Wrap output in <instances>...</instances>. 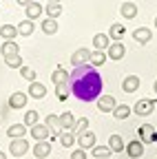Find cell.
I'll return each instance as SVG.
<instances>
[{
	"label": "cell",
	"instance_id": "obj_1",
	"mask_svg": "<svg viewBox=\"0 0 157 159\" xmlns=\"http://www.w3.org/2000/svg\"><path fill=\"white\" fill-rule=\"evenodd\" d=\"M102 75L97 73V66L93 64H82L73 66V73L69 75V86L71 95L82 99V102H93L102 95Z\"/></svg>",
	"mask_w": 157,
	"mask_h": 159
},
{
	"label": "cell",
	"instance_id": "obj_2",
	"mask_svg": "<svg viewBox=\"0 0 157 159\" xmlns=\"http://www.w3.org/2000/svg\"><path fill=\"white\" fill-rule=\"evenodd\" d=\"M9 150H11V155H13V157H22V155H27V152H29V142H27L25 137H16V139H11Z\"/></svg>",
	"mask_w": 157,
	"mask_h": 159
},
{
	"label": "cell",
	"instance_id": "obj_3",
	"mask_svg": "<svg viewBox=\"0 0 157 159\" xmlns=\"http://www.w3.org/2000/svg\"><path fill=\"white\" fill-rule=\"evenodd\" d=\"M155 104H157V99H140V102H137L135 106H133V111H135V115H150L153 111H155Z\"/></svg>",
	"mask_w": 157,
	"mask_h": 159
},
{
	"label": "cell",
	"instance_id": "obj_4",
	"mask_svg": "<svg viewBox=\"0 0 157 159\" xmlns=\"http://www.w3.org/2000/svg\"><path fill=\"white\" fill-rule=\"evenodd\" d=\"M31 137L35 139V142H44V139H51V128L47 124H33L31 126Z\"/></svg>",
	"mask_w": 157,
	"mask_h": 159
},
{
	"label": "cell",
	"instance_id": "obj_5",
	"mask_svg": "<svg viewBox=\"0 0 157 159\" xmlns=\"http://www.w3.org/2000/svg\"><path fill=\"white\" fill-rule=\"evenodd\" d=\"M106 55H109L111 60H122V57L126 55V47L122 44V40H113L111 47L106 49Z\"/></svg>",
	"mask_w": 157,
	"mask_h": 159
},
{
	"label": "cell",
	"instance_id": "obj_6",
	"mask_svg": "<svg viewBox=\"0 0 157 159\" xmlns=\"http://www.w3.org/2000/svg\"><path fill=\"white\" fill-rule=\"evenodd\" d=\"M137 133H140V139L144 144H153V142H157V133H155V128L150 126V124H142L140 128H137Z\"/></svg>",
	"mask_w": 157,
	"mask_h": 159
},
{
	"label": "cell",
	"instance_id": "obj_7",
	"mask_svg": "<svg viewBox=\"0 0 157 159\" xmlns=\"http://www.w3.org/2000/svg\"><path fill=\"white\" fill-rule=\"evenodd\" d=\"M89 62H91V51L89 49H77L71 55V64L73 66H82V64H89Z\"/></svg>",
	"mask_w": 157,
	"mask_h": 159
},
{
	"label": "cell",
	"instance_id": "obj_8",
	"mask_svg": "<svg viewBox=\"0 0 157 159\" xmlns=\"http://www.w3.org/2000/svg\"><path fill=\"white\" fill-rule=\"evenodd\" d=\"M27 99H29V93H22V91H16L11 97H9V108H25L27 106Z\"/></svg>",
	"mask_w": 157,
	"mask_h": 159
},
{
	"label": "cell",
	"instance_id": "obj_9",
	"mask_svg": "<svg viewBox=\"0 0 157 159\" xmlns=\"http://www.w3.org/2000/svg\"><path fill=\"white\" fill-rule=\"evenodd\" d=\"M115 106H117L115 97H111V95H100L97 97V108H100L102 113H113Z\"/></svg>",
	"mask_w": 157,
	"mask_h": 159
},
{
	"label": "cell",
	"instance_id": "obj_10",
	"mask_svg": "<svg viewBox=\"0 0 157 159\" xmlns=\"http://www.w3.org/2000/svg\"><path fill=\"white\" fill-rule=\"evenodd\" d=\"M150 38H153V31L148 27H137L133 31V40H135V42H140V44H148Z\"/></svg>",
	"mask_w": 157,
	"mask_h": 159
},
{
	"label": "cell",
	"instance_id": "obj_11",
	"mask_svg": "<svg viewBox=\"0 0 157 159\" xmlns=\"http://www.w3.org/2000/svg\"><path fill=\"white\" fill-rule=\"evenodd\" d=\"M77 146H80V148H84V150H91V148L95 146V133L84 130L82 135H77Z\"/></svg>",
	"mask_w": 157,
	"mask_h": 159
},
{
	"label": "cell",
	"instance_id": "obj_12",
	"mask_svg": "<svg viewBox=\"0 0 157 159\" xmlns=\"http://www.w3.org/2000/svg\"><path fill=\"white\" fill-rule=\"evenodd\" d=\"M109 47H111V35H109V33H95V35H93V49L106 51Z\"/></svg>",
	"mask_w": 157,
	"mask_h": 159
},
{
	"label": "cell",
	"instance_id": "obj_13",
	"mask_svg": "<svg viewBox=\"0 0 157 159\" xmlns=\"http://www.w3.org/2000/svg\"><path fill=\"white\" fill-rule=\"evenodd\" d=\"M44 124L51 128V142L53 139H58V130H62V126H60V115H47V119H44Z\"/></svg>",
	"mask_w": 157,
	"mask_h": 159
},
{
	"label": "cell",
	"instance_id": "obj_14",
	"mask_svg": "<svg viewBox=\"0 0 157 159\" xmlns=\"http://www.w3.org/2000/svg\"><path fill=\"white\" fill-rule=\"evenodd\" d=\"M140 77H137V75H126L124 80H122V91L124 93H135L137 89H140Z\"/></svg>",
	"mask_w": 157,
	"mask_h": 159
},
{
	"label": "cell",
	"instance_id": "obj_15",
	"mask_svg": "<svg viewBox=\"0 0 157 159\" xmlns=\"http://www.w3.org/2000/svg\"><path fill=\"white\" fill-rule=\"evenodd\" d=\"M126 152H128L131 159H140V157L144 155V142H142V139H135V142H131V144L126 146Z\"/></svg>",
	"mask_w": 157,
	"mask_h": 159
},
{
	"label": "cell",
	"instance_id": "obj_16",
	"mask_svg": "<svg viewBox=\"0 0 157 159\" xmlns=\"http://www.w3.org/2000/svg\"><path fill=\"white\" fill-rule=\"evenodd\" d=\"M33 155L38 157V159H47L49 155H51V142H35V146H33Z\"/></svg>",
	"mask_w": 157,
	"mask_h": 159
},
{
	"label": "cell",
	"instance_id": "obj_17",
	"mask_svg": "<svg viewBox=\"0 0 157 159\" xmlns=\"http://www.w3.org/2000/svg\"><path fill=\"white\" fill-rule=\"evenodd\" d=\"M0 53H2V57H9V55H18V53H20V47L16 44V40H5V44L0 47Z\"/></svg>",
	"mask_w": 157,
	"mask_h": 159
},
{
	"label": "cell",
	"instance_id": "obj_18",
	"mask_svg": "<svg viewBox=\"0 0 157 159\" xmlns=\"http://www.w3.org/2000/svg\"><path fill=\"white\" fill-rule=\"evenodd\" d=\"M44 95H47V86H44V84H40V82H31V84H29V97L42 99Z\"/></svg>",
	"mask_w": 157,
	"mask_h": 159
},
{
	"label": "cell",
	"instance_id": "obj_19",
	"mask_svg": "<svg viewBox=\"0 0 157 159\" xmlns=\"http://www.w3.org/2000/svg\"><path fill=\"white\" fill-rule=\"evenodd\" d=\"M60 126H62V130H73V126H75V117H73L71 111L60 113Z\"/></svg>",
	"mask_w": 157,
	"mask_h": 159
},
{
	"label": "cell",
	"instance_id": "obj_20",
	"mask_svg": "<svg viewBox=\"0 0 157 159\" xmlns=\"http://www.w3.org/2000/svg\"><path fill=\"white\" fill-rule=\"evenodd\" d=\"M25 11H27V18H29V20H35V18H40V13L44 11V7H42L40 2H35V0H33V2L27 5Z\"/></svg>",
	"mask_w": 157,
	"mask_h": 159
},
{
	"label": "cell",
	"instance_id": "obj_21",
	"mask_svg": "<svg viewBox=\"0 0 157 159\" xmlns=\"http://www.w3.org/2000/svg\"><path fill=\"white\" fill-rule=\"evenodd\" d=\"M75 142H77V135H75L73 130H62V133H60V144H62L64 148H71Z\"/></svg>",
	"mask_w": 157,
	"mask_h": 159
},
{
	"label": "cell",
	"instance_id": "obj_22",
	"mask_svg": "<svg viewBox=\"0 0 157 159\" xmlns=\"http://www.w3.org/2000/svg\"><path fill=\"white\" fill-rule=\"evenodd\" d=\"M69 95H71V86H69V82L55 84V97L60 99V102H64V99H69Z\"/></svg>",
	"mask_w": 157,
	"mask_h": 159
},
{
	"label": "cell",
	"instance_id": "obj_23",
	"mask_svg": "<svg viewBox=\"0 0 157 159\" xmlns=\"http://www.w3.org/2000/svg\"><path fill=\"white\" fill-rule=\"evenodd\" d=\"M69 71L67 69H62V66H58L55 71H53V75H51V80H53V84H62V82H69Z\"/></svg>",
	"mask_w": 157,
	"mask_h": 159
},
{
	"label": "cell",
	"instance_id": "obj_24",
	"mask_svg": "<svg viewBox=\"0 0 157 159\" xmlns=\"http://www.w3.org/2000/svg\"><path fill=\"white\" fill-rule=\"evenodd\" d=\"M109 146H111L113 152H122V150H126L124 139H122L120 135H111V137H109Z\"/></svg>",
	"mask_w": 157,
	"mask_h": 159
},
{
	"label": "cell",
	"instance_id": "obj_25",
	"mask_svg": "<svg viewBox=\"0 0 157 159\" xmlns=\"http://www.w3.org/2000/svg\"><path fill=\"white\" fill-rule=\"evenodd\" d=\"M120 13H122L126 20H133V18L137 16V5H135V2H124V5L120 7Z\"/></svg>",
	"mask_w": 157,
	"mask_h": 159
},
{
	"label": "cell",
	"instance_id": "obj_26",
	"mask_svg": "<svg viewBox=\"0 0 157 159\" xmlns=\"http://www.w3.org/2000/svg\"><path fill=\"white\" fill-rule=\"evenodd\" d=\"M16 35H20L18 33V27H13V25H2L0 27V38L2 40H13Z\"/></svg>",
	"mask_w": 157,
	"mask_h": 159
},
{
	"label": "cell",
	"instance_id": "obj_27",
	"mask_svg": "<svg viewBox=\"0 0 157 159\" xmlns=\"http://www.w3.org/2000/svg\"><path fill=\"white\" fill-rule=\"evenodd\" d=\"M106 57H109V55H106L104 51L93 49V51H91V62H89V64H93V66H102V64L106 62Z\"/></svg>",
	"mask_w": 157,
	"mask_h": 159
},
{
	"label": "cell",
	"instance_id": "obj_28",
	"mask_svg": "<svg viewBox=\"0 0 157 159\" xmlns=\"http://www.w3.org/2000/svg\"><path fill=\"white\" fill-rule=\"evenodd\" d=\"M131 111H133V108H131L128 104H117L115 111H113V117H115V119H126V117L131 115Z\"/></svg>",
	"mask_w": 157,
	"mask_h": 159
},
{
	"label": "cell",
	"instance_id": "obj_29",
	"mask_svg": "<svg viewBox=\"0 0 157 159\" xmlns=\"http://www.w3.org/2000/svg\"><path fill=\"white\" fill-rule=\"evenodd\" d=\"M7 135H9L11 139H16V137H25V135H27V126H25V124H13V126H9Z\"/></svg>",
	"mask_w": 157,
	"mask_h": 159
},
{
	"label": "cell",
	"instance_id": "obj_30",
	"mask_svg": "<svg viewBox=\"0 0 157 159\" xmlns=\"http://www.w3.org/2000/svg\"><path fill=\"white\" fill-rule=\"evenodd\" d=\"M124 33H126V29H124L120 22L111 25V29H109V35H111V40H122V38H124Z\"/></svg>",
	"mask_w": 157,
	"mask_h": 159
},
{
	"label": "cell",
	"instance_id": "obj_31",
	"mask_svg": "<svg viewBox=\"0 0 157 159\" xmlns=\"http://www.w3.org/2000/svg\"><path fill=\"white\" fill-rule=\"evenodd\" d=\"M42 27V31L47 33V35H53V33H58V22H55V18H47L44 22L40 25Z\"/></svg>",
	"mask_w": 157,
	"mask_h": 159
},
{
	"label": "cell",
	"instance_id": "obj_32",
	"mask_svg": "<svg viewBox=\"0 0 157 159\" xmlns=\"http://www.w3.org/2000/svg\"><path fill=\"white\" fill-rule=\"evenodd\" d=\"M33 29H35V27H33V20H29V18L22 20V22L18 25V33H20V35H31Z\"/></svg>",
	"mask_w": 157,
	"mask_h": 159
},
{
	"label": "cell",
	"instance_id": "obj_33",
	"mask_svg": "<svg viewBox=\"0 0 157 159\" xmlns=\"http://www.w3.org/2000/svg\"><path fill=\"white\" fill-rule=\"evenodd\" d=\"M44 11H47L49 18H58V16L62 13V5H60V2H49V5L44 7Z\"/></svg>",
	"mask_w": 157,
	"mask_h": 159
},
{
	"label": "cell",
	"instance_id": "obj_34",
	"mask_svg": "<svg viewBox=\"0 0 157 159\" xmlns=\"http://www.w3.org/2000/svg\"><path fill=\"white\" fill-rule=\"evenodd\" d=\"M91 150H93V157H95V159H100V157H111V152H113L111 146H97V144H95Z\"/></svg>",
	"mask_w": 157,
	"mask_h": 159
},
{
	"label": "cell",
	"instance_id": "obj_35",
	"mask_svg": "<svg viewBox=\"0 0 157 159\" xmlns=\"http://www.w3.org/2000/svg\"><path fill=\"white\" fill-rule=\"evenodd\" d=\"M38 119H40V115H38V111H27V113H25V122H22V124L31 128L33 124H38Z\"/></svg>",
	"mask_w": 157,
	"mask_h": 159
},
{
	"label": "cell",
	"instance_id": "obj_36",
	"mask_svg": "<svg viewBox=\"0 0 157 159\" xmlns=\"http://www.w3.org/2000/svg\"><path fill=\"white\" fill-rule=\"evenodd\" d=\"M5 62H7L9 69H20L22 66V57H20V53H18V55H9V57H5Z\"/></svg>",
	"mask_w": 157,
	"mask_h": 159
},
{
	"label": "cell",
	"instance_id": "obj_37",
	"mask_svg": "<svg viewBox=\"0 0 157 159\" xmlns=\"http://www.w3.org/2000/svg\"><path fill=\"white\" fill-rule=\"evenodd\" d=\"M84 130H89V119H86V117L77 119V122H75V126H73V133H75V135H82Z\"/></svg>",
	"mask_w": 157,
	"mask_h": 159
},
{
	"label": "cell",
	"instance_id": "obj_38",
	"mask_svg": "<svg viewBox=\"0 0 157 159\" xmlns=\"http://www.w3.org/2000/svg\"><path fill=\"white\" fill-rule=\"evenodd\" d=\"M20 75L25 80H29V82H35V80H38V75H35V71L31 66H20Z\"/></svg>",
	"mask_w": 157,
	"mask_h": 159
},
{
	"label": "cell",
	"instance_id": "obj_39",
	"mask_svg": "<svg viewBox=\"0 0 157 159\" xmlns=\"http://www.w3.org/2000/svg\"><path fill=\"white\" fill-rule=\"evenodd\" d=\"M71 159H86V150L84 148H77L71 152Z\"/></svg>",
	"mask_w": 157,
	"mask_h": 159
},
{
	"label": "cell",
	"instance_id": "obj_40",
	"mask_svg": "<svg viewBox=\"0 0 157 159\" xmlns=\"http://www.w3.org/2000/svg\"><path fill=\"white\" fill-rule=\"evenodd\" d=\"M16 2H18V5H20V7H27L29 2H33V0H16Z\"/></svg>",
	"mask_w": 157,
	"mask_h": 159
},
{
	"label": "cell",
	"instance_id": "obj_41",
	"mask_svg": "<svg viewBox=\"0 0 157 159\" xmlns=\"http://www.w3.org/2000/svg\"><path fill=\"white\" fill-rule=\"evenodd\" d=\"M0 159H7V155H5L2 150H0Z\"/></svg>",
	"mask_w": 157,
	"mask_h": 159
},
{
	"label": "cell",
	"instance_id": "obj_42",
	"mask_svg": "<svg viewBox=\"0 0 157 159\" xmlns=\"http://www.w3.org/2000/svg\"><path fill=\"white\" fill-rule=\"evenodd\" d=\"M47 2H60V0H47Z\"/></svg>",
	"mask_w": 157,
	"mask_h": 159
},
{
	"label": "cell",
	"instance_id": "obj_43",
	"mask_svg": "<svg viewBox=\"0 0 157 159\" xmlns=\"http://www.w3.org/2000/svg\"><path fill=\"white\" fill-rule=\"evenodd\" d=\"M153 89H155V93H157V82H155V84H153Z\"/></svg>",
	"mask_w": 157,
	"mask_h": 159
},
{
	"label": "cell",
	"instance_id": "obj_44",
	"mask_svg": "<svg viewBox=\"0 0 157 159\" xmlns=\"http://www.w3.org/2000/svg\"><path fill=\"white\" fill-rule=\"evenodd\" d=\"M100 159H111V157H100Z\"/></svg>",
	"mask_w": 157,
	"mask_h": 159
},
{
	"label": "cell",
	"instance_id": "obj_45",
	"mask_svg": "<svg viewBox=\"0 0 157 159\" xmlns=\"http://www.w3.org/2000/svg\"><path fill=\"white\" fill-rule=\"evenodd\" d=\"M155 27H157V18H155Z\"/></svg>",
	"mask_w": 157,
	"mask_h": 159
}]
</instances>
